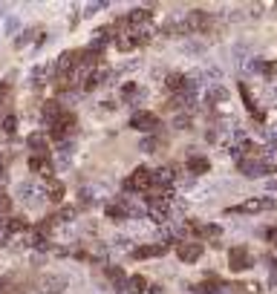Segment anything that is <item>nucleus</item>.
I'll list each match as a JSON object with an SVG mask.
<instances>
[{
    "instance_id": "1",
    "label": "nucleus",
    "mask_w": 277,
    "mask_h": 294,
    "mask_svg": "<svg viewBox=\"0 0 277 294\" xmlns=\"http://www.w3.org/2000/svg\"><path fill=\"white\" fill-rule=\"evenodd\" d=\"M228 104H231L228 87H222V84H208L205 87V107L214 113V119H222L225 110H228Z\"/></svg>"
},
{
    "instance_id": "2",
    "label": "nucleus",
    "mask_w": 277,
    "mask_h": 294,
    "mask_svg": "<svg viewBox=\"0 0 277 294\" xmlns=\"http://www.w3.org/2000/svg\"><path fill=\"white\" fill-rule=\"evenodd\" d=\"M237 167H240V173L249 176V179L277 173V161H272L269 156H257V159H240V161H237Z\"/></svg>"
},
{
    "instance_id": "3",
    "label": "nucleus",
    "mask_w": 277,
    "mask_h": 294,
    "mask_svg": "<svg viewBox=\"0 0 277 294\" xmlns=\"http://www.w3.org/2000/svg\"><path fill=\"white\" fill-rule=\"evenodd\" d=\"M72 133H75V113L64 110V113H61L52 124H49V136H52L55 142H61V145H64Z\"/></svg>"
},
{
    "instance_id": "4",
    "label": "nucleus",
    "mask_w": 277,
    "mask_h": 294,
    "mask_svg": "<svg viewBox=\"0 0 277 294\" xmlns=\"http://www.w3.org/2000/svg\"><path fill=\"white\" fill-rule=\"evenodd\" d=\"M14 193H17V199L26 202V205H41L43 199H46V187H38L32 179H26V182H17L14 185Z\"/></svg>"
},
{
    "instance_id": "5",
    "label": "nucleus",
    "mask_w": 277,
    "mask_h": 294,
    "mask_svg": "<svg viewBox=\"0 0 277 294\" xmlns=\"http://www.w3.org/2000/svg\"><path fill=\"white\" fill-rule=\"evenodd\" d=\"M159 124H162V119H159L153 110H138L136 116L130 119V127L138 130V133H156V130H159Z\"/></svg>"
},
{
    "instance_id": "6",
    "label": "nucleus",
    "mask_w": 277,
    "mask_h": 294,
    "mask_svg": "<svg viewBox=\"0 0 277 294\" xmlns=\"http://www.w3.org/2000/svg\"><path fill=\"white\" fill-rule=\"evenodd\" d=\"M153 187V170L150 167H136L130 179L125 182V190H138V193H147Z\"/></svg>"
},
{
    "instance_id": "7",
    "label": "nucleus",
    "mask_w": 277,
    "mask_h": 294,
    "mask_svg": "<svg viewBox=\"0 0 277 294\" xmlns=\"http://www.w3.org/2000/svg\"><path fill=\"white\" fill-rule=\"evenodd\" d=\"M35 286H38V292L41 294H64V289L69 286V280L64 277V274H41Z\"/></svg>"
},
{
    "instance_id": "8",
    "label": "nucleus",
    "mask_w": 277,
    "mask_h": 294,
    "mask_svg": "<svg viewBox=\"0 0 277 294\" xmlns=\"http://www.w3.org/2000/svg\"><path fill=\"white\" fill-rule=\"evenodd\" d=\"M277 202L269 199V196H254V199H246L243 205H237L234 214H263V211H275Z\"/></svg>"
},
{
    "instance_id": "9",
    "label": "nucleus",
    "mask_w": 277,
    "mask_h": 294,
    "mask_svg": "<svg viewBox=\"0 0 277 294\" xmlns=\"http://www.w3.org/2000/svg\"><path fill=\"white\" fill-rule=\"evenodd\" d=\"M110 78H113V72L101 64V67H96V69H90V72H87V78L81 81V87L87 90V93H93V90H98V87H104Z\"/></svg>"
},
{
    "instance_id": "10",
    "label": "nucleus",
    "mask_w": 277,
    "mask_h": 294,
    "mask_svg": "<svg viewBox=\"0 0 277 294\" xmlns=\"http://www.w3.org/2000/svg\"><path fill=\"white\" fill-rule=\"evenodd\" d=\"M29 170L35 176H41V179H52L55 176V164H52V159L49 156H29Z\"/></svg>"
},
{
    "instance_id": "11",
    "label": "nucleus",
    "mask_w": 277,
    "mask_h": 294,
    "mask_svg": "<svg viewBox=\"0 0 277 294\" xmlns=\"http://www.w3.org/2000/svg\"><path fill=\"white\" fill-rule=\"evenodd\" d=\"M251 263H254V260H251L246 245H234V248L228 251V266H231V271H246Z\"/></svg>"
},
{
    "instance_id": "12",
    "label": "nucleus",
    "mask_w": 277,
    "mask_h": 294,
    "mask_svg": "<svg viewBox=\"0 0 277 294\" xmlns=\"http://www.w3.org/2000/svg\"><path fill=\"white\" fill-rule=\"evenodd\" d=\"M167 254V245L165 242H150V245H138L130 251L133 260H153V257H165Z\"/></svg>"
},
{
    "instance_id": "13",
    "label": "nucleus",
    "mask_w": 277,
    "mask_h": 294,
    "mask_svg": "<svg viewBox=\"0 0 277 294\" xmlns=\"http://www.w3.org/2000/svg\"><path fill=\"white\" fill-rule=\"evenodd\" d=\"M205 251V245L202 242H179V248H176V257H179L182 263H196L199 257Z\"/></svg>"
},
{
    "instance_id": "14",
    "label": "nucleus",
    "mask_w": 277,
    "mask_h": 294,
    "mask_svg": "<svg viewBox=\"0 0 277 294\" xmlns=\"http://www.w3.org/2000/svg\"><path fill=\"white\" fill-rule=\"evenodd\" d=\"M29 150H32V156H49V139L46 133H32L26 139Z\"/></svg>"
},
{
    "instance_id": "15",
    "label": "nucleus",
    "mask_w": 277,
    "mask_h": 294,
    "mask_svg": "<svg viewBox=\"0 0 277 294\" xmlns=\"http://www.w3.org/2000/svg\"><path fill=\"white\" fill-rule=\"evenodd\" d=\"M185 87H188V75H182V72H167L165 75V90L170 95L185 93Z\"/></svg>"
},
{
    "instance_id": "16",
    "label": "nucleus",
    "mask_w": 277,
    "mask_h": 294,
    "mask_svg": "<svg viewBox=\"0 0 277 294\" xmlns=\"http://www.w3.org/2000/svg\"><path fill=\"white\" fill-rule=\"evenodd\" d=\"M188 225H191L194 234L205 237V240H220V234H222V228L214 225V222H188Z\"/></svg>"
},
{
    "instance_id": "17",
    "label": "nucleus",
    "mask_w": 277,
    "mask_h": 294,
    "mask_svg": "<svg viewBox=\"0 0 277 294\" xmlns=\"http://www.w3.org/2000/svg\"><path fill=\"white\" fill-rule=\"evenodd\" d=\"M144 90H141V87H138V84H133V81H127L125 87H122V98H125L127 104H141V101H144Z\"/></svg>"
},
{
    "instance_id": "18",
    "label": "nucleus",
    "mask_w": 277,
    "mask_h": 294,
    "mask_svg": "<svg viewBox=\"0 0 277 294\" xmlns=\"http://www.w3.org/2000/svg\"><path fill=\"white\" fill-rule=\"evenodd\" d=\"M12 81H0V119L12 113Z\"/></svg>"
},
{
    "instance_id": "19",
    "label": "nucleus",
    "mask_w": 277,
    "mask_h": 294,
    "mask_svg": "<svg viewBox=\"0 0 277 294\" xmlns=\"http://www.w3.org/2000/svg\"><path fill=\"white\" fill-rule=\"evenodd\" d=\"M185 167H188V173H191V176H202V173H208L211 161H208V156H191Z\"/></svg>"
},
{
    "instance_id": "20",
    "label": "nucleus",
    "mask_w": 277,
    "mask_h": 294,
    "mask_svg": "<svg viewBox=\"0 0 277 294\" xmlns=\"http://www.w3.org/2000/svg\"><path fill=\"white\" fill-rule=\"evenodd\" d=\"M104 274H107V280L119 289V292H125V283H127V274H125V268H119V266H107L104 268Z\"/></svg>"
},
{
    "instance_id": "21",
    "label": "nucleus",
    "mask_w": 277,
    "mask_h": 294,
    "mask_svg": "<svg viewBox=\"0 0 277 294\" xmlns=\"http://www.w3.org/2000/svg\"><path fill=\"white\" fill-rule=\"evenodd\" d=\"M194 292H202V294H231V286H225L220 280H211V283H202V286H194Z\"/></svg>"
},
{
    "instance_id": "22",
    "label": "nucleus",
    "mask_w": 277,
    "mask_h": 294,
    "mask_svg": "<svg viewBox=\"0 0 277 294\" xmlns=\"http://www.w3.org/2000/svg\"><path fill=\"white\" fill-rule=\"evenodd\" d=\"M61 113H64V107H61V101H55V98H52V101H46V104L41 107V116H43V121H46V124H52Z\"/></svg>"
},
{
    "instance_id": "23",
    "label": "nucleus",
    "mask_w": 277,
    "mask_h": 294,
    "mask_svg": "<svg viewBox=\"0 0 277 294\" xmlns=\"http://www.w3.org/2000/svg\"><path fill=\"white\" fill-rule=\"evenodd\" d=\"M144 289H147V280H144L141 274H133V277H127L125 292H122V294H141Z\"/></svg>"
},
{
    "instance_id": "24",
    "label": "nucleus",
    "mask_w": 277,
    "mask_h": 294,
    "mask_svg": "<svg viewBox=\"0 0 277 294\" xmlns=\"http://www.w3.org/2000/svg\"><path fill=\"white\" fill-rule=\"evenodd\" d=\"M46 199L49 202H61L64 199V185L55 182V179H49V182H46Z\"/></svg>"
},
{
    "instance_id": "25",
    "label": "nucleus",
    "mask_w": 277,
    "mask_h": 294,
    "mask_svg": "<svg viewBox=\"0 0 277 294\" xmlns=\"http://www.w3.org/2000/svg\"><path fill=\"white\" fill-rule=\"evenodd\" d=\"M104 211H107V216H110V219H116V222H122V219H127L125 205H122L119 199H116V202H107V208H104Z\"/></svg>"
},
{
    "instance_id": "26",
    "label": "nucleus",
    "mask_w": 277,
    "mask_h": 294,
    "mask_svg": "<svg viewBox=\"0 0 277 294\" xmlns=\"http://www.w3.org/2000/svg\"><path fill=\"white\" fill-rule=\"evenodd\" d=\"M6 228H9V234H23L29 228V222L23 216H12V219H6Z\"/></svg>"
},
{
    "instance_id": "27",
    "label": "nucleus",
    "mask_w": 277,
    "mask_h": 294,
    "mask_svg": "<svg viewBox=\"0 0 277 294\" xmlns=\"http://www.w3.org/2000/svg\"><path fill=\"white\" fill-rule=\"evenodd\" d=\"M0 130L6 136H14V130H17V119H14V113H9L6 119H0Z\"/></svg>"
},
{
    "instance_id": "28",
    "label": "nucleus",
    "mask_w": 277,
    "mask_h": 294,
    "mask_svg": "<svg viewBox=\"0 0 277 294\" xmlns=\"http://www.w3.org/2000/svg\"><path fill=\"white\" fill-rule=\"evenodd\" d=\"M35 35H38L35 29H26V32H20V35L14 38V49H23V46H29V40L35 38Z\"/></svg>"
},
{
    "instance_id": "29",
    "label": "nucleus",
    "mask_w": 277,
    "mask_h": 294,
    "mask_svg": "<svg viewBox=\"0 0 277 294\" xmlns=\"http://www.w3.org/2000/svg\"><path fill=\"white\" fill-rule=\"evenodd\" d=\"M191 124H194L191 113H179V116L173 119V127H176V130H191Z\"/></svg>"
},
{
    "instance_id": "30",
    "label": "nucleus",
    "mask_w": 277,
    "mask_h": 294,
    "mask_svg": "<svg viewBox=\"0 0 277 294\" xmlns=\"http://www.w3.org/2000/svg\"><path fill=\"white\" fill-rule=\"evenodd\" d=\"M9 159H12L9 153H0V182L9 176Z\"/></svg>"
},
{
    "instance_id": "31",
    "label": "nucleus",
    "mask_w": 277,
    "mask_h": 294,
    "mask_svg": "<svg viewBox=\"0 0 277 294\" xmlns=\"http://www.w3.org/2000/svg\"><path fill=\"white\" fill-rule=\"evenodd\" d=\"M141 150H144V153H153V150H156V147H159V139H144V142H141Z\"/></svg>"
},
{
    "instance_id": "32",
    "label": "nucleus",
    "mask_w": 277,
    "mask_h": 294,
    "mask_svg": "<svg viewBox=\"0 0 277 294\" xmlns=\"http://www.w3.org/2000/svg\"><path fill=\"white\" fill-rule=\"evenodd\" d=\"M263 75H266V78H275V75H277V61H266Z\"/></svg>"
},
{
    "instance_id": "33",
    "label": "nucleus",
    "mask_w": 277,
    "mask_h": 294,
    "mask_svg": "<svg viewBox=\"0 0 277 294\" xmlns=\"http://www.w3.org/2000/svg\"><path fill=\"white\" fill-rule=\"evenodd\" d=\"M17 26H20V20H17V17H6V32H9V35H12Z\"/></svg>"
},
{
    "instance_id": "34",
    "label": "nucleus",
    "mask_w": 277,
    "mask_h": 294,
    "mask_svg": "<svg viewBox=\"0 0 277 294\" xmlns=\"http://www.w3.org/2000/svg\"><path fill=\"white\" fill-rule=\"evenodd\" d=\"M9 240V228H6V219H0V245Z\"/></svg>"
},
{
    "instance_id": "35",
    "label": "nucleus",
    "mask_w": 277,
    "mask_h": 294,
    "mask_svg": "<svg viewBox=\"0 0 277 294\" xmlns=\"http://www.w3.org/2000/svg\"><path fill=\"white\" fill-rule=\"evenodd\" d=\"M269 142H272V147L277 145V127H269Z\"/></svg>"
},
{
    "instance_id": "36",
    "label": "nucleus",
    "mask_w": 277,
    "mask_h": 294,
    "mask_svg": "<svg viewBox=\"0 0 277 294\" xmlns=\"http://www.w3.org/2000/svg\"><path fill=\"white\" fill-rule=\"evenodd\" d=\"M269 242H272V245H277V228H272V231H269Z\"/></svg>"
},
{
    "instance_id": "37",
    "label": "nucleus",
    "mask_w": 277,
    "mask_h": 294,
    "mask_svg": "<svg viewBox=\"0 0 277 294\" xmlns=\"http://www.w3.org/2000/svg\"><path fill=\"white\" fill-rule=\"evenodd\" d=\"M9 283H12L9 277H0V292H6V289H9Z\"/></svg>"
},
{
    "instance_id": "38",
    "label": "nucleus",
    "mask_w": 277,
    "mask_h": 294,
    "mask_svg": "<svg viewBox=\"0 0 277 294\" xmlns=\"http://www.w3.org/2000/svg\"><path fill=\"white\" fill-rule=\"evenodd\" d=\"M272 187H277V182H272Z\"/></svg>"
}]
</instances>
